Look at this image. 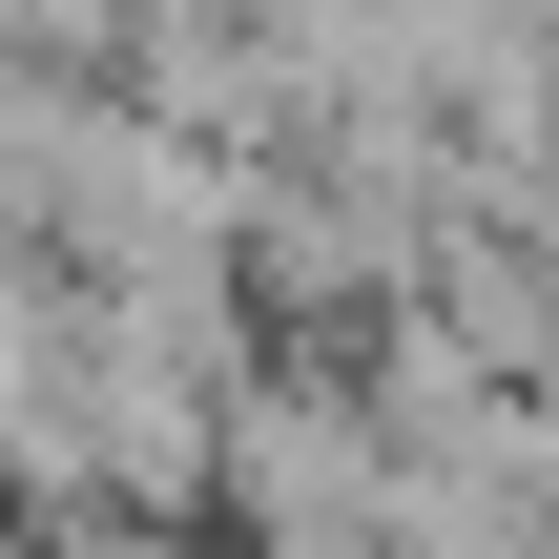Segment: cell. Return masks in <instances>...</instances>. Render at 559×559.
Segmentation results:
<instances>
[{
	"instance_id": "1",
	"label": "cell",
	"mask_w": 559,
	"mask_h": 559,
	"mask_svg": "<svg viewBox=\"0 0 559 559\" xmlns=\"http://www.w3.org/2000/svg\"><path fill=\"white\" fill-rule=\"evenodd\" d=\"M0 498H21V456H0Z\"/></svg>"
}]
</instances>
